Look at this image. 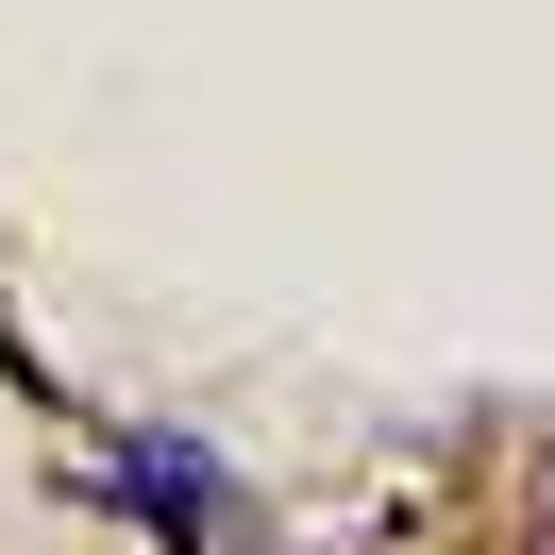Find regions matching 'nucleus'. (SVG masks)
<instances>
[{
	"label": "nucleus",
	"instance_id": "obj_1",
	"mask_svg": "<svg viewBox=\"0 0 555 555\" xmlns=\"http://www.w3.org/2000/svg\"><path fill=\"white\" fill-rule=\"evenodd\" d=\"M85 505L152 521L169 555H253V521H236V472H219L203 438H169V421H135V438H102V454H85Z\"/></svg>",
	"mask_w": 555,
	"mask_h": 555
},
{
	"label": "nucleus",
	"instance_id": "obj_2",
	"mask_svg": "<svg viewBox=\"0 0 555 555\" xmlns=\"http://www.w3.org/2000/svg\"><path fill=\"white\" fill-rule=\"evenodd\" d=\"M539 505H555V472H539Z\"/></svg>",
	"mask_w": 555,
	"mask_h": 555
}]
</instances>
